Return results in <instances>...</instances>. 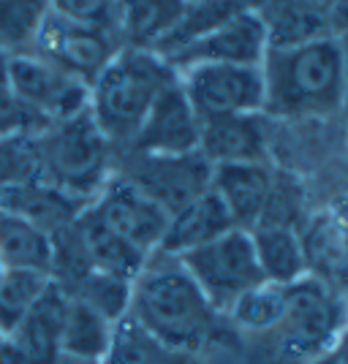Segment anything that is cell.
Instances as JSON below:
<instances>
[{
	"instance_id": "cell-1",
	"label": "cell",
	"mask_w": 348,
	"mask_h": 364,
	"mask_svg": "<svg viewBox=\"0 0 348 364\" xmlns=\"http://www.w3.org/2000/svg\"><path fill=\"white\" fill-rule=\"evenodd\" d=\"M128 316L161 343L194 356L215 337L221 318L180 258L164 253H152L131 283Z\"/></svg>"
},
{
	"instance_id": "cell-2",
	"label": "cell",
	"mask_w": 348,
	"mask_h": 364,
	"mask_svg": "<svg viewBox=\"0 0 348 364\" xmlns=\"http://www.w3.org/2000/svg\"><path fill=\"white\" fill-rule=\"evenodd\" d=\"M264 114L275 117H332L346 109L343 52L334 36L291 49H267Z\"/></svg>"
},
{
	"instance_id": "cell-3",
	"label": "cell",
	"mask_w": 348,
	"mask_h": 364,
	"mask_svg": "<svg viewBox=\"0 0 348 364\" xmlns=\"http://www.w3.org/2000/svg\"><path fill=\"white\" fill-rule=\"evenodd\" d=\"M174 82L177 71L164 58L150 49L122 46L90 85L88 109L104 136L120 152L134 141L161 92Z\"/></svg>"
},
{
	"instance_id": "cell-4",
	"label": "cell",
	"mask_w": 348,
	"mask_h": 364,
	"mask_svg": "<svg viewBox=\"0 0 348 364\" xmlns=\"http://www.w3.org/2000/svg\"><path fill=\"white\" fill-rule=\"evenodd\" d=\"M41 180L93 204L115 174L117 150L104 136L90 109L49 125L38 136Z\"/></svg>"
},
{
	"instance_id": "cell-5",
	"label": "cell",
	"mask_w": 348,
	"mask_h": 364,
	"mask_svg": "<svg viewBox=\"0 0 348 364\" xmlns=\"http://www.w3.org/2000/svg\"><path fill=\"white\" fill-rule=\"evenodd\" d=\"M346 321L340 299L321 280L305 274L302 280L283 286V313L270 329L275 350L286 362H307L332 348L334 334Z\"/></svg>"
},
{
	"instance_id": "cell-6",
	"label": "cell",
	"mask_w": 348,
	"mask_h": 364,
	"mask_svg": "<svg viewBox=\"0 0 348 364\" xmlns=\"http://www.w3.org/2000/svg\"><path fill=\"white\" fill-rule=\"evenodd\" d=\"M180 261L218 313H228L243 294L264 286L251 231L243 228H231L223 237L180 256Z\"/></svg>"
},
{
	"instance_id": "cell-7",
	"label": "cell",
	"mask_w": 348,
	"mask_h": 364,
	"mask_svg": "<svg viewBox=\"0 0 348 364\" xmlns=\"http://www.w3.org/2000/svg\"><path fill=\"white\" fill-rule=\"evenodd\" d=\"M122 46L125 44L117 28L79 22L71 16L46 11L36 31L31 52L90 87L95 76L104 71Z\"/></svg>"
},
{
	"instance_id": "cell-8",
	"label": "cell",
	"mask_w": 348,
	"mask_h": 364,
	"mask_svg": "<svg viewBox=\"0 0 348 364\" xmlns=\"http://www.w3.org/2000/svg\"><path fill=\"white\" fill-rule=\"evenodd\" d=\"M212 166L201 152L185 155H150V152H117L115 174L137 185L164 213L174 215L212 188Z\"/></svg>"
},
{
	"instance_id": "cell-9",
	"label": "cell",
	"mask_w": 348,
	"mask_h": 364,
	"mask_svg": "<svg viewBox=\"0 0 348 364\" xmlns=\"http://www.w3.org/2000/svg\"><path fill=\"white\" fill-rule=\"evenodd\" d=\"M177 79L199 120L226 117V114H264L261 65L201 63L182 68Z\"/></svg>"
},
{
	"instance_id": "cell-10",
	"label": "cell",
	"mask_w": 348,
	"mask_h": 364,
	"mask_svg": "<svg viewBox=\"0 0 348 364\" xmlns=\"http://www.w3.org/2000/svg\"><path fill=\"white\" fill-rule=\"evenodd\" d=\"M6 85L14 92V98L41 117L46 125L74 117L82 109H88L90 87L60 71L58 65L41 60L33 52L11 55L6 60Z\"/></svg>"
},
{
	"instance_id": "cell-11",
	"label": "cell",
	"mask_w": 348,
	"mask_h": 364,
	"mask_svg": "<svg viewBox=\"0 0 348 364\" xmlns=\"http://www.w3.org/2000/svg\"><path fill=\"white\" fill-rule=\"evenodd\" d=\"M90 210L101 218L104 226L147 256L158 250L169 226V213H164L150 196H144L137 185H131L120 174L109 177Z\"/></svg>"
},
{
	"instance_id": "cell-12",
	"label": "cell",
	"mask_w": 348,
	"mask_h": 364,
	"mask_svg": "<svg viewBox=\"0 0 348 364\" xmlns=\"http://www.w3.org/2000/svg\"><path fill=\"white\" fill-rule=\"evenodd\" d=\"M267 55V36L264 25L253 9L226 19L215 31L188 44L167 63L180 74L182 68L201 65V63H223V65H261Z\"/></svg>"
},
{
	"instance_id": "cell-13",
	"label": "cell",
	"mask_w": 348,
	"mask_h": 364,
	"mask_svg": "<svg viewBox=\"0 0 348 364\" xmlns=\"http://www.w3.org/2000/svg\"><path fill=\"white\" fill-rule=\"evenodd\" d=\"M68 294L49 280L41 299L28 310V316L6 334L0 348V364H52L60 353L63 321H65Z\"/></svg>"
},
{
	"instance_id": "cell-14",
	"label": "cell",
	"mask_w": 348,
	"mask_h": 364,
	"mask_svg": "<svg viewBox=\"0 0 348 364\" xmlns=\"http://www.w3.org/2000/svg\"><path fill=\"white\" fill-rule=\"evenodd\" d=\"M201 120L185 98L180 79L161 92L150 114L144 117L134 141L125 147L131 152H150V155H185L199 150ZM122 152V150H120Z\"/></svg>"
},
{
	"instance_id": "cell-15",
	"label": "cell",
	"mask_w": 348,
	"mask_h": 364,
	"mask_svg": "<svg viewBox=\"0 0 348 364\" xmlns=\"http://www.w3.org/2000/svg\"><path fill=\"white\" fill-rule=\"evenodd\" d=\"M199 152L212 166L264 164L267 158L264 114H226V117L201 120Z\"/></svg>"
},
{
	"instance_id": "cell-16",
	"label": "cell",
	"mask_w": 348,
	"mask_h": 364,
	"mask_svg": "<svg viewBox=\"0 0 348 364\" xmlns=\"http://www.w3.org/2000/svg\"><path fill=\"white\" fill-rule=\"evenodd\" d=\"M275 177L267 164H228L215 166L212 191L221 196L234 226L253 231L273 196Z\"/></svg>"
},
{
	"instance_id": "cell-17",
	"label": "cell",
	"mask_w": 348,
	"mask_h": 364,
	"mask_svg": "<svg viewBox=\"0 0 348 364\" xmlns=\"http://www.w3.org/2000/svg\"><path fill=\"white\" fill-rule=\"evenodd\" d=\"M88 207H90L88 201L65 193L46 180L16 185V188H9L0 193V213L22 218L49 237L71 226Z\"/></svg>"
},
{
	"instance_id": "cell-18",
	"label": "cell",
	"mask_w": 348,
	"mask_h": 364,
	"mask_svg": "<svg viewBox=\"0 0 348 364\" xmlns=\"http://www.w3.org/2000/svg\"><path fill=\"white\" fill-rule=\"evenodd\" d=\"M231 228H237L231 215L223 207L221 196L210 188L199 198H194L191 204H185L182 210L169 215V226L164 231V240H161L155 253L180 258L185 253L201 247V245L223 237Z\"/></svg>"
},
{
	"instance_id": "cell-19",
	"label": "cell",
	"mask_w": 348,
	"mask_h": 364,
	"mask_svg": "<svg viewBox=\"0 0 348 364\" xmlns=\"http://www.w3.org/2000/svg\"><path fill=\"white\" fill-rule=\"evenodd\" d=\"M76 237L85 247V256L90 261L93 272H104L112 277H120L134 283L142 267L147 264V253L137 250L131 242L117 237L109 226L101 223V218L93 213L90 207L74 220Z\"/></svg>"
},
{
	"instance_id": "cell-20",
	"label": "cell",
	"mask_w": 348,
	"mask_h": 364,
	"mask_svg": "<svg viewBox=\"0 0 348 364\" xmlns=\"http://www.w3.org/2000/svg\"><path fill=\"white\" fill-rule=\"evenodd\" d=\"M258 269L270 286H291L307 272V253L297 231L288 226H256L251 231Z\"/></svg>"
},
{
	"instance_id": "cell-21",
	"label": "cell",
	"mask_w": 348,
	"mask_h": 364,
	"mask_svg": "<svg viewBox=\"0 0 348 364\" xmlns=\"http://www.w3.org/2000/svg\"><path fill=\"white\" fill-rule=\"evenodd\" d=\"M264 25L267 49H291L332 36L327 16L305 9L297 0H258L253 9Z\"/></svg>"
},
{
	"instance_id": "cell-22",
	"label": "cell",
	"mask_w": 348,
	"mask_h": 364,
	"mask_svg": "<svg viewBox=\"0 0 348 364\" xmlns=\"http://www.w3.org/2000/svg\"><path fill=\"white\" fill-rule=\"evenodd\" d=\"M185 11V0H115L117 31L125 46L152 49Z\"/></svg>"
},
{
	"instance_id": "cell-23",
	"label": "cell",
	"mask_w": 348,
	"mask_h": 364,
	"mask_svg": "<svg viewBox=\"0 0 348 364\" xmlns=\"http://www.w3.org/2000/svg\"><path fill=\"white\" fill-rule=\"evenodd\" d=\"M104 364H196V356L161 343L131 316H125L112 329Z\"/></svg>"
},
{
	"instance_id": "cell-24",
	"label": "cell",
	"mask_w": 348,
	"mask_h": 364,
	"mask_svg": "<svg viewBox=\"0 0 348 364\" xmlns=\"http://www.w3.org/2000/svg\"><path fill=\"white\" fill-rule=\"evenodd\" d=\"M0 264L9 269H33L49 274L52 237L22 218L0 213Z\"/></svg>"
},
{
	"instance_id": "cell-25",
	"label": "cell",
	"mask_w": 348,
	"mask_h": 364,
	"mask_svg": "<svg viewBox=\"0 0 348 364\" xmlns=\"http://www.w3.org/2000/svg\"><path fill=\"white\" fill-rule=\"evenodd\" d=\"M112 329H115L112 321H106L93 307L68 296L65 321H63L60 350L63 353H74V356L104 362L109 343H112Z\"/></svg>"
},
{
	"instance_id": "cell-26",
	"label": "cell",
	"mask_w": 348,
	"mask_h": 364,
	"mask_svg": "<svg viewBox=\"0 0 348 364\" xmlns=\"http://www.w3.org/2000/svg\"><path fill=\"white\" fill-rule=\"evenodd\" d=\"M49 286V274L33 269H0V332L3 337L28 316Z\"/></svg>"
},
{
	"instance_id": "cell-27",
	"label": "cell",
	"mask_w": 348,
	"mask_h": 364,
	"mask_svg": "<svg viewBox=\"0 0 348 364\" xmlns=\"http://www.w3.org/2000/svg\"><path fill=\"white\" fill-rule=\"evenodd\" d=\"M46 11V0H0V52L6 58L31 52Z\"/></svg>"
},
{
	"instance_id": "cell-28",
	"label": "cell",
	"mask_w": 348,
	"mask_h": 364,
	"mask_svg": "<svg viewBox=\"0 0 348 364\" xmlns=\"http://www.w3.org/2000/svg\"><path fill=\"white\" fill-rule=\"evenodd\" d=\"M65 294L71 299H79L82 304L93 307L98 316H104L112 323L125 318L128 307H131V283L104 272H88Z\"/></svg>"
},
{
	"instance_id": "cell-29",
	"label": "cell",
	"mask_w": 348,
	"mask_h": 364,
	"mask_svg": "<svg viewBox=\"0 0 348 364\" xmlns=\"http://www.w3.org/2000/svg\"><path fill=\"white\" fill-rule=\"evenodd\" d=\"M36 180H41L38 136L0 139V193Z\"/></svg>"
},
{
	"instance_id": "cell-30",
	"label": "cell",
	"mask_w": 348,
	"mask_h": 364,
	"mask_svg": "<svg viewBox=\"0 0 348 364\" xmlns=\"http://www.w3.org/2000/svg\"><path fill=\"white\" fill-rule=\"evenodd\" d=\"M283 313V286H258V289L243 294L231 304L228 316L240 329L248 332H270Z\"/></svg>"
},
{
	"instance_id": "cell-31",
	"label": "cell",
	"mask_w": 348,
	"mask_h": 364,
	"mask_svg": "<svg viewBox=\"0 0 348 364\" xmlns=\"http://www.w3.org/2000/svg\"><path fill=\"white\" fill-rule=\"evenodd\" d=\"M46 125L41 117H36L31 109L22 107L14 98V92L6 87H0V139L9 136H41Z\"/></svg>"
},
{
	"instance_id": "cell-32",
	"label": "cell",
	"mask_w": 348,
	"mask_h": 364,
	"mask_svg": "<svg viewBox=\"0 0 348 364\" xmlns=\"http://www.w3.org/2000/svg\"><path fill=\"white\" fill-rule=\"evenodd\" d=\"M46 3H49V11H55V14L71 16V19H79V22L117 28L115 0H46Z\"/></svg>"
},
{
	"instance_id": "cell-33",
	"label": "cell",
	"mask_w": 348,
	"mask_h": 364,
	"mask_svg": "<svg viewBox=\"0 0 348 364\" xmlns=\"http://www.w3.org/2000/svg\"><path fill=\"white\" fill-rule=\"evenodd\" d=\"M327 25L334 38L348 36V0H332V6L327 11Z\"/></svg>"
},
{
	"instance_id": "cell-34",
	"label": "cell",
	"mask_w": 348,
	"mask_h": 364,
	"mask_svg": "<svg viewBox=\"0 0 348 364\" xmlns=\"http://www.w3.org/2000/svg\"><path fill=\"white\" fill-rule=\"evenodd\" d=\"M305 364H343V356H340V348H329L313 359H307Z\"/></svg>"
},
{
	"instance_id": "cell-35",
	"label": "cell",
	"mask_w": 348,
	"mask_h": 364,
	"mask_svg": "<svg viewBox=\"0 0 348 364\" xmlns=\"http://www.w3.org/2000/svg\"><path fill=\"white\" fill-rule=\"evenodd\" d=\"M52 364H104V362H98V359H85V356H74V353H58V359Z\"/></svg>"
},
{
	"instance_id": "cell-36",
	"label": "cell",
	"mask_w": 348,
	"mask_h": 364,
	"mask_svg": "<svg viewBox=\"0 0 348 364\" xmlns=\"http://www.w3.org/2000/svg\"><path fill=\"white\" fill-rule=\"evenodd\" d=\"M297 3H302L305 9H310V11H316L321 16H327L329 6H332V0H297Z\"/></svg>"
},
{
	"instance_id": "cell-37",
	"label": "cell",
	"mask_w": 348,
	"mask_h": 364,
	"mask_svg": "<svg viewBox=\"0 0 348 364\" xmlns=\"http://www.w3.org/2000/svg\"><path fill=\"white\" fill-rule=\"evenodd\" d=\"M340 41V52H343V74H346V109H348V36L337 38Z\"/></svg>"
},
{
	"instance_id": "cell-38",
	"label": "cell",
	"mask_w": 348,
	"mask_h": 364,
	"mask_svg": "<svg viewBox=\"0 0 348 364\" xmlns=\"http://www.w3.org/2000/svg\"><path fill=\"white\" fill-rule=\"evenodd\" d=\"M6 60H9V58L0 52V87H6Z\"/></svg>"
},
{
	"instance_id": "cell-39",
	"label": "cell",
	"mask_w": 348,
	"mask_h": 364,
	"mask_svg": "<svg viewBox=\"0 0 348 364\" xmlns=\"http://www.w3.org/2000/svg\"><path fill=\"white\" fill-rule=\"evenodd\" d=\"M340 356H343V364H348V340L340 346Z\"/></svg>"
},
{
	"instance_id": "cell-40",
	"label": "cell",
	"mask_w": 348,
	"mask_h": 364,
	"mask_svg": "<svg viewBox=\"0 0 348 364\" xmlns=\"http://www.w3.org/2000/svg\"><path fill=\"white\" fill-rule=\"evenodd\" d=\"M196 3H210V0H185V6H196Z\"/></svg>"
},
{
	"instance_id": "cell-41",
	"label": "cell",
	"mask_w": 348,
	"mask_h": 364,
	"mask_svg": "<svg viewBox=\"0 0 348 364\" xmlns=\"http://www.w3.org/2000/svg\"><path fill=\"white\" fill-rule=\"evenodd\" d=\"M3 340H6V337H3V332H0V348H3Z\"/></svg>"
}]
</instances>
